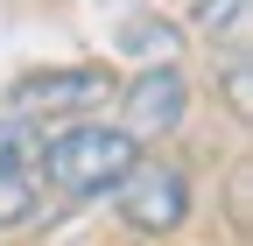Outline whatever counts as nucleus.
Returning <instances> with one entry per match:
<instances>
[{
	"mask_svg": "<svg viewBox=\"0 0 253 246\" xmlns=\"http://www.w3.org/2000/svg\"><path fill=\"white\" fill-rule=\"evenodd\" d=\"M120 78L106 64H56V71H28L7 84V113L14 120H91L99 106H113Z\"/></svg>",
	"mask_w": 253,
	"mask_h": 246,
	"instance_id": "f03ea898",
	"label": "nucleus"
},
{
	"mask_svg": "<svg viewBox=\"0 0 253 246\" xmlns=\"http://www.w3.org/2000/svg\"><path fill=\"white\" fill-rule=\"evenodd\" d=\"M225 99H232V113H239V120L253 113V84H246V42H232V64H225Z\"/></svg>",
	"mask_w": 253,
	"mask_h": 246,
	"instance_id": "1a4fd4ad",
	"label": "nucleus"
},
{
	"mask_svg": "<svg viewBox=\"0 0 253 246\" xmlns=\"http://www.w3.org/2000/svg\"><path fill=\"white\" fill-rule=\"evenodd\" d=\"M197 28H211L225 42H246V0H197Z\"/></svg>",
	"mask_w": 253,
	"mask_h": 246,
	"instance_id": "6e6552de",
	"label": "nucleus"
},
{
	"mask_svg": "<svg viewBox=\"0 0 253 246\" xmlns=\"http://www.w3.org/2000/svg\"><path fill=\"white\" fill-rule=\"evenodd\" d=\"M134 162H141V141L126 134V127H113V120H71V127L42 134L36 176L49 183L56 197L91 204V197H113Z\"/></svg>",
	"mask_w": 253,
	"mask_h": 246,
	"instance_id": "f257e3e1",
	"label": "nucleus"
},
{
	"mask_svg": "<svg viewBox=\"0 0 253 246\" xmlns=\"http://www.w3.org/2000/svg\"><path fill=\"white\" fill-rule=\"evenodd\" d=\"M36 211H42V183L28 169H0V232L36 225Z\"/></svg>",
	"mask_w": 253,
	"mask_h": 246,
	"instance_id": "423d86ee",
	"label": "nucleus"
},
{
	"mask_svg": "<svg viewBox=\"0 0 253 246\" xmlns=\"http://www.w3.org/2000/svg\"><path fill=\"white\" fill-rule=\"evenodd\" d=\"M36 155H42V127L36 120H0V169H28L36 176Z\"/></svg>",
	"mask_w": 253,
	"mask_h": 246,
	"instance_id": "0eeeda50",
	"label": "nucleus"
},
{
	"mask_svg": "<svg viewBox=\"0 0 253 246\" xmlns=\"http://www.w3.org/2000/svg\"><path fill=\"white\" fill-rule=\"evenodd\" d=\"M113 99H120V127L134 141H162V134H176L190 120V78L176 64H148L141 78H126Z\"/></svg>",
	"mask_w": 253,
	"mask_h": 246,
	"instance_id": "20e7f679",
	"label": "nucleus"
},
{
	"mask_svg": "<svg viewBox=\"0 0 253 246\" xmlns=\"http://www.w3.org/2000/svg\"><path fill=\"white\" fill-rule=\"evenodd\" d=\"M113 204H120V218L134 225V232H148V239H169V232H183L190 225V176L176 169V162H134L126 169V183L113 190Z\"/></svg>",
	"mask_w": 253,
	"mask_h": 246,
	"instance_id": "7ed1b4c3",
	"label": "nucleus"
},
{
	"mask_svg": "<svg viewBox=\"0 0 253 246\" xmlns=\"http://www.w3.org/2000/svg\"><path fill=\"white\" fill-rule=\"evenodd\" d=\"M120 49L134 56L141 71L148 64H176L183 56V21H169V14H126L120 21Z\"/></svg>",
	"mask_w": 253,
	"mask_h": 246,
	"instance_id": "39448f33",
	"label": "nucleus"
}]
</instances>
